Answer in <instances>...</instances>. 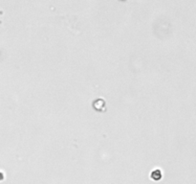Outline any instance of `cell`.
Segmentation results:
<instances>
[{
  "mask_svg": "<svg viewBox=\"0 0 196 184\" xmlns=\"http://www.w3.org/2000/svg\"><path fill=\"white\" fill-rule=\"evenodd\" d=\"M93 106L98 111H104L105 110V101L103 99H96L93 103Z\"/></svg>",
  "mask_w": 196,
  "mask_h": 184,
  "instance_id": "obj_1",
  "label": "cell"
},
{
  "mask_svg": "<svg viewBox=\"0 0 196 184\" xmlns=\"http://www.w3.org/2000/svg\"><path fill=\"white\" fill-rule=\"evenodd\" d=\"M151 178L152 179H154V180H160L161 178H162V171L160 170V169H158V168H157V169H155V170H153L152 172H151Z\"/></svg>",
  "mask_w": 196,
  "mask_h": 184,
  "instance_id": "obj_2",
  "label": "cell"
}]
</instances>
